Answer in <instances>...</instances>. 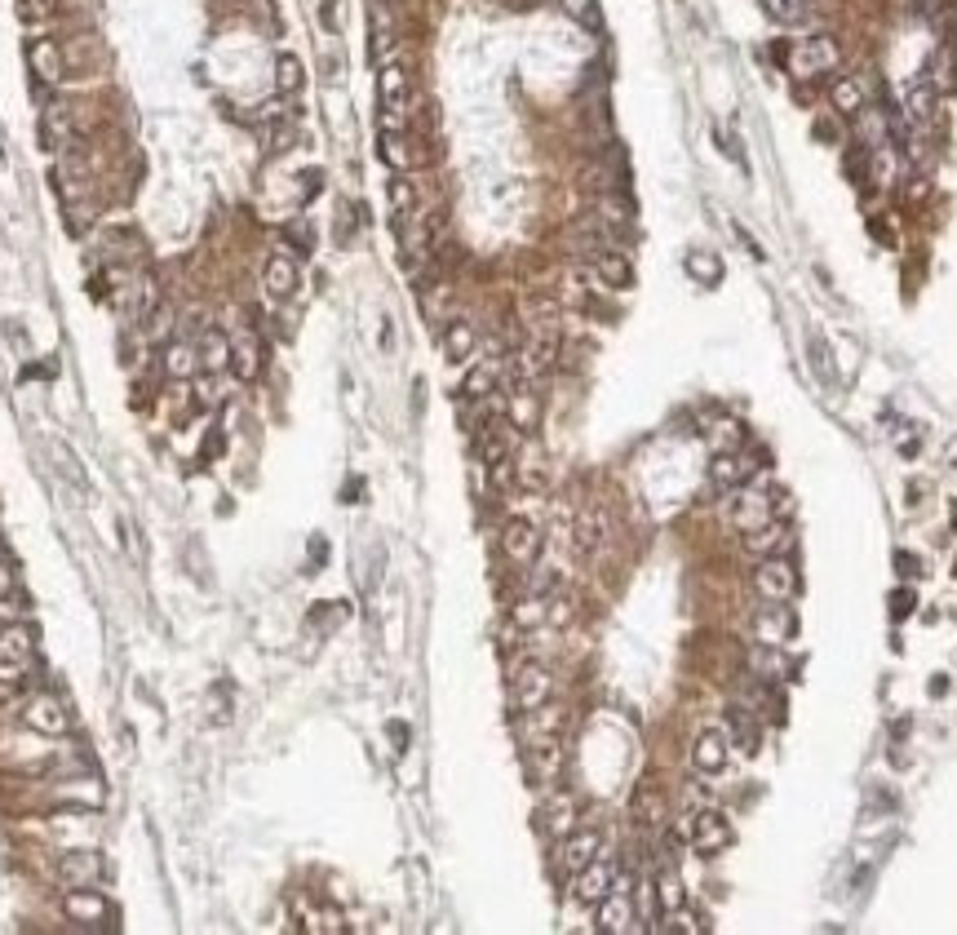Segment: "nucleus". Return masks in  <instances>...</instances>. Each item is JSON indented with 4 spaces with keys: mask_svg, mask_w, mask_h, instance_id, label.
I'll use <instances>...</instances> for the list:
<instances>
[{
    "mask_svg": "<svg viewBox=\"0 0 957 935\" xmlns=\"http://www.w3.org/2000/svg\"><path fill=\"white\" fill-rule=\"evenodd\" d=\"M780 54H785V67H789L794 80H820V76H829V71L842 67V45L833 36L794 40V45H785Z\"/></svg>",
    "mask_w": 957,
    "mask_h": 935,
    "instance_id": "1",
    "label": "nucleus"
},
{
    "mask_svg": "<svg viewBox=\"0 0 957 935\" xmlns=\"http://www.w3.org/2000/svg\"><path fill=\"white\" fill-rule=\"evenodd\" d=\"M377 107H382V129H408V71L399 63L377 71Z\"/></svg>",
    "mask_w": 957,
    "mask_h": 935,
    "instance_id": "2",
    "label": "nucleus"
},
{
    "mask_svg": "<svg viewBox=\"0 0 957 935\" xmlns=\"http://www.w3.org/2000/svg\"><path fill=\"white\" fill-rule=\"evenodd\" d=\"M510 701H514V710H519V714H532V710H541L545 701H554V678H550V670H545L541 661L514 665V674H510Z\"/></svg>",
    "mask_w": 957,
    "mask_h": 935,
    "instance_id": "3",
    "label": "nucleus"
},
{
    "mask_svg": "<svg viewBox=\"0 0 957 935\" xmlns=\"http://www.w3.org/2000/svg\"><path fill=\"white\" fill-rule=\"evenodd\" d=\"M754 590H758V599H767V603H789V599L798 594V572H794V563H789L785 554L758 559V568H754Z\"/></svg>",
    "mask_w": 957,
    "mask_h": 935,
    "instance_id": "4",
    "label": "nucleus"
},
{
    "mask_svg": "<svg viewBox=\"0 0 957 935\" xmlns=\"http://www.w3.org/2000/svg\"><path fill=\"white\" fill-rule=\"evenodd\" d=\"M616 865L607 856H599V860H590L585 869H576L572 873V896L581 900V904H590V909H599V904L612 896V887H616Z\"/></svg>",
    "mask_w": 957,
    "mask_h": 935,
    "instance_id": "5",
    "label": "nucleus"
},
{
    "mask_svg": "<svg viewBox=\"0 0 957 935\" xmlns=\"http://www.w3.org/2000/svg\"><path fill=\"white\" fill-rule=\"evenodd\" d=\"M63 913L71 922H80V927H111V922H116L111 900L94 887H71L63 896Z\"/></svg>",
    "mask_w": 957,
    "mask_h": 935,
    "instance_id": "6",
    "label": "nucleus"
},
{
    "mask_svg": "<svg viewBox=\"0 0 957 935\" xmlns=\"http://www.w3.org/2000/svg\"><path fill=\"white\" fill-rule=\"evenodd\" d=\"M732 842H736V829H732V820H727L718 807H701L692 816V847L696 851L718 856V851H727Z\"/></svg>",
    "mask_w": 957,
    "mask_h": 935,
    "instance_id": "7",
    "label": "nucleus"
},
{
    "mask_svg": "<svg viewBox=\"0 0 957 935\" xmlns=\"http://www.w3.org/2000/svg\"><path fill=\"white\" fill-rule=\"evenodd\" d=\"M501 554H506L510 563H519V568H528V563L541 554V532H537V523L523 519V515H514V519L501 523Z\"/></svg>",
    "mask_w": 957,
    "mask_h": 935,
    "instance_id": "8",
    "label": "nucleus"
},
{
    "mask_svg": "<svg viewBox=\"0 0 957 935\" xmlns=\"http://www.w3.org/2000/svg\"><path fill=\"white\" fill-rule=\"evenodd\" d=\"M23 723L32 727V732H40V736H63V732H71V714H67V705L58 701L54 692L32 696V701L23 705Z\"/></svg>",
    "mask_w": 957,
    "mask_h": 935,
    "instance_id": "9",
    "label": "nucleus"
},
{
    "mask_svg": "<svg viewBox=\"0 0 957 935\" xmlns=\"http://www.w3.org/2000/svg\"><path fill=\"white\" fill-rule=\"evenodd\" d=\"M727 763H732V741H727V732L723 727H705L692 745V767L701 776H718V772H727Z\"/></svg>",
    "mask_w": 957,
    "mask_h": 935,
    "instance_id": "10",
    "label": "nucleus"
},
{
    "mask_svg": "<svg viewBox=\"0 0 957 935\" xmlns=\"http://www.w3.org/2000/svg\"><path fill=\"white\" fill-rule=\"evenodd\" d=\"M40 138H45L49 151H76L80 129H76V116H71L67 102H49V107H45V120H40Z\"/></svg>",
    "mask_w": 957,
    "mask_h": 935,
    "instance_id": "11",
    "label": "nucleus"
},
{
    "mask_svg": "<svg viewBox=\"0 0 957 935\" xmlns=\"http://www.w3.org/2000/svg\"><path fill=\"white\" fill-rule=\"evenodd\" d=\"M27 67H32V76L40 85H58V80L67 76V58H63V45L49 36H36L32 45H27Z\"/></svg>",
    "mask_w": 957,
    "mask_h": 935,
    "instance_id": "12",
    "label": "nucleus"
},
{
    "mask_svg": "<svg viewBox=\"0 0 957 935\" xmlns=\"http://www.w3.org/2000/svg\"><path fill=\"white\" fill-rule=\"evenodd\" d=\"M749 475H754V461L745 452H714L709 461V484L718 492H736L740 484H749Z\"/></svg>",
    "mask_w": 957,
    "mask_h": 935,
    "instance_id": "13",
    "label": "nucleus"
},
{
    "mask_svg": "<svg viewBox=\"0 0 957 935\" xmlns=\"http://www.w3.org/2000/svg\"><path fill=\"white\" fill-rule=\"evenodd\" d=\"M439 342H444L448 364H466V359L479 351V328H475V320H466V315H452L444 324V333H439Z\"/></svg>",
    "mask_w": 957,
    "mask_h": 935,
    "instance_id": "14",
    "label": "nucleus"
},
{
    "mask_svg": "<svg viewBox=\"0 0 957 935\" xmlns=\"http://www.w3.org/2000/svg\"><path fill=\"white\" fill-rule=\"evenodd\" d=\"M603 856V834L599 829H572L568 838H563V847H559V860H563V869L576 873V869H585L590 860H599Z\"/></svg>",
    "mask_w": 957,
    "mask_h": 935,
    "instance_id": "15",
    "label": "nucleus"
},
{
    "mask_svg": "<svg viewBox=\"0 0 957 935\" xmlns=\"http://www.w3.org/2000/svg\"><path fill=\"white\" fill-rule=\"evenodd\" d=\"M634 927V896H630V882L616 878L612 896L599 904V931H630Z\"/></svg>",
    "mask_w": 957,
    "mask_h": 935,
    "instance_id": "16",
    "label": "nucleus"
},
{
    "mask_svg": "<svg viewBox=\"0 0 957 935\" xmlns=\"http://www.w3.org/2000/svg\"><path fill=\"white\" fill-rule=\"evenodd\" d=\"M754 639L767 647H785L794 639V612H789V603H771L767 612L754 616Z\"/></svg>",
    "mask_w": 957,
    "mask_h": 935,
    "instance_id": "17",
    "label": "nucleus"
},
{
    "mask_svg": "<svg viewBox=\"0 0 957 935\" xmlns=\"http://www.w3.org/2000/svg\"><path fill=\"white\" fill-rule=\"evenodd\" d=\"M36 656V630L27 621H5L0 625V661L5 665H27Z\"/></svg>",
    "mask_w": 957,
    "mask_h": 935,
    "instance_id": "18",
    "label": "nucleus"
},
{
    "mask_svg": "<svg viewBox=\"0 0 957 935\" xmlns=\"http://www.w3.org/2000/svg\"><path fill=\"white\" fill-rule=\"evenodd\" d=\"M262 289L275 297V302H288L297 293V262L288 253H271L262 262Z\"/></svg>",
    "mask_w": 957,
    "mask_h": 935,
    "instance_id": "19",
    "label": "nucleus"
},
{
    "mask_svg": "<svg viewBox=\"0 0 957 935\" xmlns=\"http://www.w3.org/2000/svg\"><path fill=\"white\" fill-rule=\"evenodd\" d=\"M231 368L240 382H253V377L262 373V337H257L253 328H240V333L231 337Z\"/></svg>",
    "mask_w": 957,
    "mask_h": 935,
    "instance_id": "20",
    "label": "nucleus"
},
{
    "mask_svg": "<svg viewBox=\"0 0 957 935\" xmlns=\"http://www.w3.org/2000/svg\"><path fill=\"white\" fill-rule=\"evenodd\" d=\"M732 519H736V528H740V532H749V528H758V523L776 519V492L754 488V492H745V497H736Z\"/></svg>",
    "mask_w": 957,
    "mask_h": 935,
    "instance_id": "21",
    "label": "nucleus"
},
{
    "mask_svg": "<svg viewBox=\"0 0 957 935\" xmlns=\"http://www.w3.org/2000/svg\"><path fill=\"white\" fill-rule=\"evenodd\" d=\"M789 528L780 519H767V523H758V528H749L745 532V550L754 554V559H771V554H785L789 550Z\"/></svg>",
    "mask_w": 957,
    "mask_h": 935,
    "instance_id": "22",
    "label": "nucleus"
},
{
    "mask_svg": "<svg viewBox=\"0 0 957 935\" xmlns=\"http://www.w3.org/2000/svg\"><path fill=\"white\" fill-rule=\"evenodd\" d=\"M58 191H63L67 204H76L80 195H89V160L80 156V151H63V160H58Z\"/></svg>",
    "mask_w": 957,
    "mask_h": 935,
    "instance_id": "23",
    "label": "nucleus"
},
{
    "mask_svg": "<svg viewBox=\"0 0 957 935\" xmlns=\"http://www.w3.org/2000/svg\"><path fill=\"white\" fill-rule=\"evenodd\" d=\"M58 878H63L67 887H94L102 878V856L98 851H67V856L58 860Z\"/></svg>",
    "mask_w": 957,
    "mask_h": 935,
    "instance_id": "24",
    "label": "nucleus"
},
{
    "mask_svg": "<svg viewBox=\"0 0 957 935\" xmlns=\"http://www.w3.org/2000/svg\"><path fill=\"white\" fill-rule=\"evenodd\" d=\"M506 421L519 435H528V430H537V421H541V404H537V390L532 386H510L506 390Z\"/></svg>",
    "mask_w": 957,
    "mask_h": 935,
    "instance_id": "25",
    "label": "nucleus"
},
{
    "mask_svg": "<svg viewBox=\"0 0 957 935\" xmlns=\"http://www.w3.org/2000/svg\"><path fill=\"white\" fill-rule=\"evenodd\" d=\"M195 355H200V373L218 377L222 368H231V337L222 328H204L200 342H195Z\"/></svg>",
    "mask_w": 957,
    "mask_h": 935,
    "instance_id": "26",
    "label": "nucleus"
},
{
    "mask_svg": "<svg viewBox=\"0 0 957 935\" xmlns=\"http://www.w3.org/2000/svg\"><path fill=\"white\" fill-rule=\"evenodd\" d=\"M594 280L603 284V289H616V293H625V289H634V266L625 253H616V249H607L594 258Z\"/></svg>",
    "mask_w": 957,
    "mask_h": 935,
    "instance_id": "27",
    "label": "nucleus"
},
{
    "mask_svg": "<svg viewBox=\"0 0 957 935\" xmlns=\"http://www.w3.org/2000/svg\"><path fill=\"white\" fill-rule=\"evenodd\" d=\"M541 829L550 838H568L572 829H576V803H572V794H550L545 798V807H541Z\"/></svg>",
    "mask_w": 957,
    "mask_h": 935,
    "instance_id": "28",
    "label": "nucleus"
},
{
    "mask_svg": "<svg viewBox=\"0 0 957 935\" xmlns=\"http://www.w3.org/2000/svg\"><path fill=\"white\" fill-rule=\"evenodd\" d=\"M829 107L838 111V116H856L860 120V111L869 107V94H864V85L856 76H833V85H829Z\"/></svg>",
    "mask_w": 957,
    "mask_h": 935,
    "instance_id": "29",
    "label": "nucleus"
},
{
    "mask_svg": "<svg viewBox=\"0 0 957 935\" xmlns=\"http://www.w3.org/2000/svg\"><path fill=\"white\" fill-rule=\"evenodd\" d=\"M492 390H501V364L497 359H483V364H475L466 373V382H461V399H466V404H483Z\"/></svg>",
    "mask_w": 957,
    "mask_h": 935,
    "instance_id": "30",
    "label": "nucleus"
},
{
    "mask_svg": "<svg viewBox=\"0 0 957 935\" xmlns=\"http://www.w3.org/2000/svg\"><path fill=\"white\" fill-rule=\"evenodd\" d=\"M607 541V519H603V510H581V519H576V528H572V546L581 559H590L594 550H599Z\"/></svg>",
    "mask_w": 957,
    "mask_h": 935,
    "instance_id": "31",
    "label": "nucleus"
},
{
    "mask_svg": "<svg viewBox=\"0 0 957 935\" xmlns=\"http://www.w3.org/2000/svg\"><path fill=\"white\" fill-rule=\"evenodd\" d=\"M683 271L692 284H701V289H714V284H723V258L709 249H687L683 258Z\"/></svg>",
    "mask_w": 957,
    "mask_h": 935,
    "instance_id": "32",
    "label": "nucleus"
},
{
    "mask_svg": "<svg viewBox=\"0 0 957 935\" xmlns=\"http://www.w3.org/2000/svg\"><path fill=\"white\" fill-rule=\"evenodd\" d=\"M390 209H395V226H404V222L417 218V187L404 178V173L390 178Z\"/></svg>",
    "mask_w": 957,
    "mask_h": 935,
    "instance_id": "33",
    "label": "nucleus"
},
{
    "mask_svg": "<svg viewBox=\"0 0 957 935\" xmlns=\"http://www.w3.org/2000/svg\"><path fill=\"white\" fill-rule=\"evenodd\" d=\"M678 904H687V891H683V878H678L674 869H661L656 873V913H674Z\"/></svg>",
    "mask_w": 957,
    "mask_h": 935,
    "instance_id": "34",
    "label": "nucleus"
},
{
    "mask_svg": "<svg viewBox=\"0 0 957 935\" xmlns=\"http://www.w3.org/2000/svg\"><path fill=\"white\" fill-rule=\"evenodd\" d=\"M514 488H523V492L545 488V461L537 452H514Z\"/></svg>",
    "mask_w": 957,
    "mask_h": 935,
    "instance_id": "35",
    "label": "nucleus"
},
{
    "mask_svg": "<svg viewBox=\"0 0 957 935\" xmlns=\"http://www.w3.org/2000/svg\"><path fill=\"white\" fill-rule=\"evenodd\" d=\"M377 151H382V160H386L395 173H404L408 164H413V151H408V129H404V133L382 129V138H377Z\"/></svg>",
    "mask_w": 957,
    "mask_h": 935,
    "instance_id": "36",
    "label": "nucleus"
},
{
    "mask_svg": "<svg viewBox=\"0 0 957 935\" xmlns=\"http://www.w3.org/2000/svg\"><path fill=\"white\" fill-rule=\"evenodd\" d=\"M302 85H306L302 58H297V54H280V58H275V89L293 98V94H302Z\"/></svg>",
    "mask_w": 957,
    "mask_h": 935,
    "instance_id": "37",
    "label": "nucleus"
},
{
    "mask_svg": "<svg viewBox=\"0 0 957 935\" xmlns=\"http://www.w3.org/2000/svg\"><path fill=\"white\" fill-rule=\"evenodd\" d=\"M164 373L169 377H195L200 373V355H195V346L173 342L169 351H164Z\"/></svg>",
    "mask_w": 957,
    "mask_h": 935,
    "instance_id": "38",
    "label": "nucleus"
},
{
    "mask_svg": "<svg viewBox=\"0 0 957 935\" xmlns=\"http://www.w3.org/2000/svg\"><path fill=\"white\" fill-rule=\"evenodd\" d=\"M559 9L572 18L576 27H585V32H599V27H603V9H599V0H559Z\"/></svg>",
    "mask_w": 957,
    "mask_h": 935,
    "instance_id": "39",
    "label": "nucleus"
},
{
    "mask_svg": "<svg viewBox=\"0 0 957 935\" xmlns=\"http://www.w3.org/2000/svg\"><path fill=\"white\" fill-rule=\"evenodd\" d=\"M160 315V284H156V275H142V284H138V306H133V320L138 324H151Z\"/></svg>",
    "mask_w": 957,
    "mask_h": 935,
    "instance_id": "40",
    "label": "nucleus"
},
{
    "mask_svg": "<svg viewBox=\"0 0 957 935\" xmlns=\"http://www.w3.org/2000/svg\"><path fill=\"white\" fill-rule=\"evenodd\" d=\"M758 5H763V14L780 27H794L807 18V0H758Z\"/></svg>",
    "mask_w": 957,
    "mask_h": 935,
    "instance_id": "41",
    "label": "nucleus"
},
{
    "mask_svg": "<svg viewBox=\"0 0 957 935\" xmlns=\"http://www.w3.org/2000/svg\"><path fill=\"white\" fill-rule=\"evenodd\" d=\"M284 244H288L293 253H311V249H315V231H311V222H306V218L284 222Z\"/></svg>",
    "mask_w": 957,
    "mask_h": 935,
    "instance_id": "42",
    "label": "nucleus"
},
{
    "mask_svg": "<svg viewBox=\"0 0 957 935\" xmlns=\"http://www.w3.org/2000/svg\"><path fill=\"white\" fill-rule=\"evenodd\" d=\"M909 116L918 120V125H931L935 120V89L931 85H918L909 94Z\"/></svg>",
    "mask_w": 957,
    "mask_h": 935,
    "instance_id": "43",
    "label": "nucleus"
},
{
    "mask_svg": "<svg viewBox=\"0 0 957 935\" xmlns=\"http://www.w3.org/2000/svg\"><path fill=\"white\" fill-rule=\"evenodd\" d=\"M638 820H647V825H661L665 820V798L661 794H638Z\"/></svg>",
    "mask_w": 957,
    "mask_h": 935,
    "instance_id": "44",
    "label": "nucleus"
},
{
    "mask_svg": "<svg viewBox=\"0 0 957 935\" xmlns=\"http://www.w3.org/2000/svg\"><path fill=\"white\" fill-rule=\"evenodd\" d=\"M49 14H54V0H23V5H18L23 23H45Z\"/></svg>",
    "mask_w": 957,
    "mask_h": 935,
    "instance_id": "45",
    "label": "nucleus"
},
{
    "mask_svg": "<svg viewBox=\"0 0 957 935\" xmlns=\"http://www.w3.org/2000/svg\"><path fill=\"white\" fill-rule=\"evenodd\" d=\"M23 616H27V599L18 590L0 599V625H5V621H23Z\"/></svg>",
    "mask_w": 957,
    "mask_h": 935,
    "instance_id": "46",
    "label": "nucleus"
},
{
    "mask_svg": "<svg viewBox=\"0 0 957 935\" xmlns=\"http://www.w3.org/2000/svg\"><path fill=\"white\" fill-rule=\"evenodd\" d=\"M195 404H200V408H218L222 404V390H218V382H213V373H204V382L195 386Z\"/></svg>",
    "mask_w": 957,
    "mask_h": 935,
    "instance_id": "47",
    "label": "nucleus"
},
{
    "mask_svg": "<svg viewBox=\"0 0 957 935\" xmlns=\"http://www.w3.org/2000/svg\"><path fill=\"white\" fill-rule=\"evenodd\" d=\"M732 723H736V741L745 745V749H758V727L749 723V718L740 714V710H732Z\"/></svg>",
    "mask_w": 957,
    "mask_h": 935,
    "instance_id": "48",
    "label": "nucleus"
},
{
    "mask_svg": "<svg viewBox=\"0 0 957 935\" xmlns=\"http://www.w3.org/2000/svg\"><path fill=\"white\" fill-rule=\"evenodd\" d=\"M811 129H816V138H825L829 147H833V142H842V129H838V120H833V116H816V125H811Z\"/></svg>",
    "mask_w": 957,
    "mask_h": 935,
    "instance_id": "49",
    "label": "nucleus"
},
{
    "mask_svg": "<svg viewBox=\"0 0 957 935\" xmlns=\"http://www.w3.org/2000/svg\"><path fill=\"white\" fill-rule=\"evenodd\" d=\"M913 603H918V599H913V590H895L891 594V616H895V621H904V616L913 612Z\"/></svg>",
    "mask_w": 957,
    "mask_h": 935,
    "instance_id": "50",
    "label": "nucleus"
},
{
    "mask_svg": "<svg viewBox=\"0 0 957 935\" xmlns=\"http://www.w3.org/2000/svg\"><path fill=\"white\" fill-rule=\"evenodd\" d=\"M14 590H18V577H14V568H9V563L0 559V599H5V594H14Z\"/></svg>",
    "mask_w": 957,
    "mask_h": 935,
    "instance_id": "51",
    "label": "nucleus"
},
{
    "mask_svg": "<svg viewBox=\"0 0 957 935\" xmlns=\"http://www.w3.org/2000/svg\"><path fill=\"white\" fill-rule=\"evenodd\" d=\"M302 178H306V182H302V195H311V200H315V195H319V187H324V182H319V178H324V173H319V169H306Z\"/></svg>",
    "mask_w": 957,
    "mask_h": 935,
    "instance_id": "52",
    "label": "nucleus"
},
{
    "mask_svg": "<svg viewBox=\"0 0 957 935\" xmlns=\"http://www.w3.org/2000/svg\"><path fill=\"white\" fill-rule=\"evenodd\" d=\"M895 563H900L904 577H918V559H913V554H895Z\"/></svg>",
    "mask_w": 957,
    "mask_h": 935,
    "instance_id": "53",
    "label": "nucleus"
},
{
    "mask_svg": "<svg viewBox=\"0 0 957 935\" xmlns=\"http://www.w3.org/2000/svg\"><path fill=\"white\" fill-rule=\"evenodd\" d=\"M0 559H5V541H0Z\"/></svg>",
    "mask_w": 957,
    "mask_h": 935,
    "instance_id": "54",
    "label": "nucleus"
},
{
    "mask_svg": "<svg viewBox=\"0 0 957 935\" xmlns=\"http://www.w3.org/2000/svg\"><path fill=\"white\" fill-rule=\"evenodd\" d=\"M953 528H957V510H953Z\"/></svg>",
    "mask_w": 957,
    "mask_h": 935,
    "instance_id": "55",
    "label": "nucleus"
}]
</instances>
